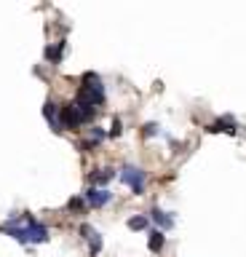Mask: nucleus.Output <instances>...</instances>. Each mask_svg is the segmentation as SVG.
Returning a JSON list of instances; mask_svg holds the SVG:
<instances>
[{
    "label": "nucleus",
    "instance_id": "1a4fd4ad",
    "mask_svg": "<svg viewBox=\"0 0 246 257\" xmlns=\"http://www.w3.org/2000/svg\"><path fill=\"white\" fill-rule=\"evenodd\" d=\"M150 220H155L161 228H171V225H174V220L166 212H161V209H153V212H150Z\"/></svg>",
    "mask_w": 246,
    "mask_h": 257
},
{
    "label": "nucleus",
    "instance_id": "7ed1b4c3",
    "mask_svg": "<svg viewBox=\"0 0 246 257\" xmlns=\"http://www.w3.org/2000/svg\"><path fill=\"white\" fill-rule=\"evenodd\" d=\"M94 118V107H83V104H65L59 110V126H67V128H75L81 126L83 120H91Z\"/></svg>",
    "mask_w": 246,
    "mask_h": 257
},
{
    "label": "nucleus",
    "instance_id": "39448f33",
    "mask_svg": "<svg viewBox=\"0 0 246 257\" xmlns=\"http://www.w3.org/2000/svg\"><path fill=\"white\" fill-rule=\"evenodd\" d=\"M209 134H217V132H227V134H235L238 128H235V120L230 118V115H225V118H219L217 123H211L209 128H206Z\"/></svg>",
    "mask_w": 246,
    "mask_h": 257
},
{
    "label": "nucleus",
    "instance_id": "9b49d317",
    "mask_svg": "<svg viewBox=\"0 0 246 257\" xmlns=\"http://www.w3.org/2000/svg\"><path fill=\"white\" fill-rule=\"evenodd\" d=\"M161 246H163V233H161V230H153V233H150V249H153V252H158Z\"/></svg>",
    "mask_w": 246,
    "mask_h": 257
},
{
    "label": "nucleus",
    "instance_id": "423d86ee",
    "mask_svg": "<svg viewBox=\"0 0 246 257\" xmlns=\"http://www.w3.org/2000/svg\"><path fill=\"white\" fill-rule=\"evenodd\" d=\"M110 198H113V196H110L107 190H102V188H91L89 193H86V201H89L91 206H105Z\"/></svg>",
    "mask_w": 246,
    "mask_h": 257
},
{
    "label": "nucleus",
    "instance_id": "f257e3e1",
    "mask_svg": "<svg viewBox=\"0 0 246 257\" xmlns=\"http://www.w3.org/2000/svg\"><path fill=\"white\" fill-rule=\"evenodd\" d=\"M3 230L9 233L11 238H17L19 244H30V241L43 244V241H49V230H46V225H41L33 214H22L19 220H11L9 225H3Z\"/></svg>",
    "mask_w": 246,
    "mask_h": 257
},
{
    "label": "nucleus",
    "instance_id": "ddd939ff",
    "mask_svg": "<svg viewBox=\"0 0 246 257\" xmlns=\"http://www.w3.org/2000/svg\"><path fill=\"white\" fill-rule=\"evenodd\" d=\"M43 112H46V118H49L54 126H59V123H57V104H54V102H49V104H46V110H43Z\"/></svg>",
    "mask_w": 246,
    "mask_h": 257
},
{
    "label": "nucleus",
    "instance_id": "f8f14e48",
    "mask_svg": "<svg viewBox=\"0 0 246 257\" xmlns=\"http://www.w3.org/2000/svg\"><path fill=\"white\" fill-rule=\"evenodd\" d=\"M129 228H131V230H142V228H147V214H142V217H131V220H129Z\"/></svg>",
    "mask_w": 246,
    "mask_h": 257
},
{
    "label": "nucleus",
    "instance_id": "0eeeda50",
    "mask_svg": "<svg viewBox=\"0 0 246 257\" xmlns=\"http://www.w3.org/2000/svg\"><path fill=\"white\" fill-rule=\"evenodd\" d=\"M81 236H83V238L91 244V254H97V252H99V246H102V238H99V233L94 230L91 225H83V228H81Z\"/></svg>",
    "mask_w": 246,
    "mask_h": 257
},
{
    "label": "nucleus",
    "instance_id": "20e7f679",
    "mask_svg": "<svg viewBox=\"0 0 246 257\" xmlns=\"http://www.w3.org/2000/svg\"><path fill=\"white\" fill-rule=\"evenodd\" d=\"M121 180L129 185L134 193H142V188H145V172L137 169V166H126L123 174H121Z\"/></svg>",
    "mask_w": 246,
    "mask_h": 257
},
{
    "label": "nucleus",
    "instance_id": "4468645a",
    "mask_svg": "<svg viewBox=\"0 0 246 257\" xmlns=\"http://www.w3.org/2000/svg\"><path fill=\"white\" fill-rule=\"evenodd\" d=\"M67 206L75 212V209H81V206H83V198H70V204H67Z\"/></svg>",
    "mask_w": 246,
    "mask_h": 257
},
{
    "label": "nucleus",
    "instance_id": "2eb2a0df",
    "mask_svg": "<svg viewBox=\"0 0 246 257\" xmlns=\"http://www.w3.org/2000/svg\"><path fill=\"white\" fill-rule=\"evenodd\" d=\"M155 128H158L155 123H150V126H145V134H155Z\"/></svg>",
    "mask_w": 246,
    "mask_h": 257
},
{
    "label": "nucleus",
    "instance_id": "f03ea898",
    "mask_svg": "<svg viewBox=\"0 0 246 257\" xmlns=\"http://www.w3.org/2000/svg\"><path fill=\"white\" fill-rule=\"evenodd\" d=\"M105 102V88L97 80V75H86V83L78 88V104L83 107H94V104Z\"/></svg>",
    "mask_w": 246,
    "mask_h": 257
},
{
    "label": "nucleus",
    "instance_id": "6e6552de",
    "mask_svg": "<svg viewBox=\"0 0 246 257\" xmlns=\"http://www.w3.org/2000/svg\"><path fill=\"white\" fill-rule=\"evenodd\" d=\"M110 180H113V169H97V172L91 174L94 185H107Z\"/></svg>",
    "mask_w": 246,
    "mask_h": 257
},
{
    "label": "nucleus",
    "instance_id": "9d476101",
    "mask_svg": "<svg viewBox=\"0 0 246 257\" xmlns=\"http://www.w3.org/2000/svg\"><path fill=\"white\" fill-rule=\"evenodd\" d=\"M62 54H65V43H57V46L46 48V56H49L51 62H59V59H62Z\"/></svg>",
    "mask_w": 246,
    "mask_h": 257
}]
</instances>
